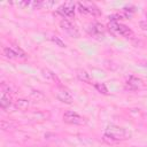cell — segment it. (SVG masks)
I'll use <instances>...</instances> for the list:
<instances>
[{"label": "cell", "instance_id": "cell-1", "mask_svg": "<svg viewBox=\"0 0 147 147\" xmlns=\"http://www.w3.org/2000/svg\"><path fill=\"white\" fill-rule=\"evenodd\" d=\"M132 137V133L122 126L115 125V124H110L106 127L105 130V139H110L111 142H116V141H123V140H127Z\"/></svg>", "mask_w": 147, "mask_h": 147}, {"label": "cell", "instance_id": "cell-2", "mask_svg": "<svg viewBox=\"0 0 147 147\" xmlns=\"http://www.w3.org/2000/svg\"><path fill=\"white\" fill-rule=\"evenodd\" d=\"M63 121L68 124H71V125H83L86 123L85 117H83L79 114L71 111V110H68L63 114Z\"/></svg>", "mask_w": 147, "mask_h": 147}, {"label": "cell", "instance_id": "cell-3", "mask_svg": "<svg viewBox=\"0 0 147 147\" xmlns=\"http://www.w3.org/2000/svg\"><path fill=\"white\" fill-rule=\"evenodd\" d=\"M108 28L113 32H115L116 34H119V36H123V37H127L129 38V37L133 36V32L129 26H126L124 24H121L118 22H110L108 24Z\"/></svg>", "mask_w": 147, "mask_h": 147}, {"label": "cell", "instance_id": "cell-4", "mask_svg": "<svg viewBox=\"0 0 147 147\" xmlns=\"http://www.w3.org/2000/svg\"><path fill=\"white\" fill-rule=\"evenodd\" d=\"M55 96H56V99H57L59 101H61V102H63V103L70 105V103L74 101V98H72L71 92H70L68 88H65V87H63V86H61V85H59V87L56 88V91H55Z\"/></svg>", "mask_w": 147, "mask_h": 147}, {"label": "cell", "instance_id": "cell-5", "mask_svg": "<svg viewBox=\"0 0 147 147\" xmlns=\"http://www.w3.org/2000/svg\"><path fill=\"white\" fill-rule=\"evenodd\" d=\"M60 26L62 28V30L63 31H65L69 36H71V37H74V38H78L79 37V31H78V29L70 22V21H68V20H62L61 22H60Z\"/></svg>", "mask_w": 147, "mask_h": 147}, {"label": "cell", "instance_id": "cell-6", "mask_svg": "<svg viewBox=\"0 0 147 147\" xmlns=\"http://www.w3.org/2000/svg\"><path fill=\"white\" fill-rule=\"evenodd\" d=\"M57 13H60L63 17H74L75 16V2H64L59 9Z\"/></svg>", "mask_w": 147, "mask_h": 147}, {"label": "cell", "instance_id": "cell-7", "mask_svg": "<svg viewBox=\"0 0 147 147\" xmlns=\"http://www.w3.org/2000/svg\"><path fill=\"white\" fill-rule=\"evenodd\" d=\"M141 86H142V80L136 76H130L126 80V88H129V90L134 91V90L140 88Z\"/></svg>", "mask_w": 147, "mask_h": 147}, {"label": "cell", "instance_id": "cell-8", "mask_svg": "<svg viewBox=\"0 0 147 147\" xmlns=\"http://www.w3.org/2000/svg\"><path fill=\"white\" fill-rule=\"evenodd\" d=\"M41 75H42V77H44L46 80H48V82H51V83H56L57 85H60V80H59L57 76H56L53 71H51L49 69H42V70H41Z\"/></svg>", "mask_w": 147, "mask_h": 147}, {"label": "cell", "instance_id": "cell-9", "mask_svg": "<svg viewBox=\"0 0 147 147\" xmlns=\"http://www.w3.org/2000/svg\"><path fill=\"white\" fill-rule=\"evenodd\" d=\"M76 76H77V78H78L79 80H82V82H84V83L91 84V82H92L91 75H90L86 70H84V69H78V70L76 71Z\"/></svg>", "mask_w": 147, "mask_h": 147}, {"label": "cell", "instance_id": "cell-10", "mask_svg": "<svg viewBox=\"0 0 147 147\" xmlns=\"http://www.w3.org/2000/svg\"><path fill=\"white\" fill-rule=\"evenodd\" d=\"M84 3H85V6H86V8H87V10H88V14L94 15V16H99V15H100L99 8H98L93 2H84Z\"/></svg>", "mask_w": 147, "mask_h": 147}, {"label": "cell", "instance_id": "cell-11", "mask_svg": "<svg viewBox=\"0 0 147 147\" xmlns=\"http://www.w3.org/2000/svg\"><path fill=\"white\" fill-rule=\"evenodd\" d=\"M0 106L2 109H8L11 106V100L9 98V95L7 94H2L0 98Z\"/></svg>", "mask_w": 147, "mask_h": 147}, {"label": "cell", "instance_id": "cell-12", "mask_svg": "<svg viewBox=\"0 0 147 147\" xmlns=\"http://www.w3.org/2000/svg\"><path fill=\"white\" fill-rule=\"evenodd\" d=\"M30 106V101L28 99H17L15 102V107L21 109V110H25L28 109Z\"/></svg>", "mask_w": 147, "mask_h": 147}, {"label": "cell", "instance_id": "cell-13", "mask_svg": "<svg viewBox=\"0 0 147 147\" xmlns=\"http://www.w3.org/2000/svg\"><path fill=\"white\" fill-rule=\"evenodd\" d=\"M3 55H5L7 59H10V60L17 59L16 53L13 51V48H11L10 46H9V47H3Z\"/></svg>", "mask_w": 147, "mask_h": 147}, {"label": "cell", "instance_id": "cell-14", "mask_svg": "<svg viewBox=\"0 0 147 147\" xmlns=\"http://www.w3.org/2000/svg\"><path fill=\"white\" fill-rule=\"evenodd\" d=\"M10 47H11L13 51L16 53L17 57H20V59H25V57H26V53H25L20 46H17V45H11Z\"/></svg>", "mask_w": 147, "mask_h": 147}, {"label": "cell", "instance_id": "cell-15", "mask_svg": "<svg viewBox=\"0 0 147 147\" xmlns=\"http://www.w3.org/2000/svg\"><path fill=\"white\" fill-rule=\"evenodd\" d=\"M91 31H92L93 34H103L105 29H103V26L100 23H94L92 25V30Z\"/></svg>", "mask_w": 147, "mask_h": 147}, {"label": "cell", "instance_id": "cell-16", "mask_svg": "<svg viewBox=\"0 0 147 147\" xmlns=\"http://www.w3.org/2000/svg\"><path fill=\"white\" fill-rule=\"evenodd\" d=\"M94 86L98 90V92H100L102 94H108V90H107V87H106V85L103 83H96Z\"/></svg>", "mask_w": 147, "mask_h": 147}, {"label": "cell", "instance_id": "cell-17", "mask_svg": "<svg viewBox=\"0 0 147 147\" xmlns=\"http://www.w3.org/2000/svg\"><path fill=\"white\" fill-rule=\"evenodd\" d=\"M51 39H52V41H53V42H55L57 46H60V47H62V48H63V47H65L64 41H63L60 37H57V36H52V37H51Z\"/></svg>", "mask_w": 147, "mask_h": 147}, {"label": "cell", "instance_id": "cell-18", "mask_svg": "<svg viewBox=\"0 0 147 147\" xmlns=\"http://www.w3.org/2000/svg\"><path fill=\"white\" fill-rule=\"evenodd\" d=\"M14 127V125H13V123H10L9 121H1V129L3 130V131H7V130H10V129H13Z\"/></svg>", "mask_w": 147, "mask_h": 147}, {"label": "cell", "instance_id": "cell-19", "mask_svg": "<svg viewBox=\"0 0 147 147\" xmlns=\"http://www.w3.org/2000/svg\"><path fill=\"white\" fill-rule=\"evenodd\" d=\"M30 94H31V96H32L33 99H36L37 101H39V100L44 99V94H42L40 91H32Z\"/></svg>", "mask_w": 147, "mask_h": 147}, {"label": "cell", "instance_id": "cell-20", "mask_svg": "<svg viewBox=\"0 0 147 147\" xmlns=\"http://www.w3.org/2000/svg\"><path fill=\"white\" fill-rule=\"evenodd\" d=\"M77 8H78L79 13H82V14H88V10H87V8H86V6H85L84 2H77Z\"/></svg>", "mask_w": 147, "mask_h": 147}, {"label": "cell", "instance_id": "cell-21", "mask_svg": "<svg viewBox=\"0 0 147 147\" xmlns=\"http://www.w3.org/2000/svg\"><path fill=\"white\" fill-rule=\"evenodd\" d=\"M140 28L142 30H147V21H141L140 22Z\"/></svg>", "mask_w": 147, "mask_h": 147}]
</instances>
